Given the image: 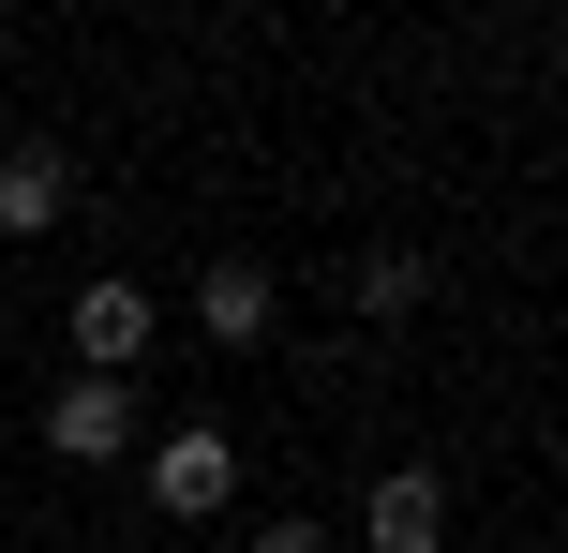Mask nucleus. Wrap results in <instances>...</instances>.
Returning a JSON list of instances; mask_svg holds the SVG:
<instances>
[{"instance_id": "nucleus-1", "label": "nucleus", "mask_w": 568, "mask_h": 553, "mask_svg": "<svg viewBox=\"0 0 568 553\" xmlns=\"http://www.w3.org/2000/svg\"><path fill=\"white\" fill-rule=\"evenodd\" d=\"M150 494H165L180 524H210V509L240 494V449H225V434H210V419H195V434H165V449H150Z\"/></svg>"}, {"instance_id": "nucleus-2", "label": "nucleus", "mask_w": 568, "mask_h": 553, "mask_svg": "<svg viewBox=\"0 0 568 553\" xmlns=\"http://www.w3.org/2000/svg\"><path fill=\"white\" fill-rule=\"evenodd\" d=\"M75 359L135 389V359H150V299H135V285H90V299H75Z\"/></svg>"}, {"instance_id": "nucleus-3", "label": "nucleus", "mask_w": 568, "mask_h": 553, "mask_svg": "<svg viewBox=\"0 0 568 553\" xmlns=\"http://www.w3.org/2000/svg\"><path fill=\"white\" fill-rule=\"evenodd\" d=\"M120 404H135L120 375H75V389L45 404V449H60V464H105V449H120Z\"/></svg>"}, {"instance_id": "nucleus-4", "label": "nucleus", "mask_w": 568, "mask_h": 553, "mask_svg": "<svg viewBox=\"0 0 568 553\" xmlns=\"http://www.w3.org/2000/svg\"><path fill=\"white\" fill-rule=\"evenodd\" d=\"M60 195H75V165H60L45 135H30V150H0V225H16V239H30V225H60Z\"/></svg>"}, {"instance_id": "nucleus-5", "label": "nucleus", "mask_w": 568, "mask_h": 553, "mask_svg": "<svg viewBox=\"0 0 568 553\" xmlns=\"http://www.w3.org/2000/svg\"><path fill=\"white\" fill-rule=\"evenodd\" d=\"M434 539H449V494H434L419 464H404V479H374V553H434Z\"/></svg>"}, {"instance_id": "nucleus-6", "label": "nucleus", "mask_w": 568, "mask_h": 553, "mask_svg": "<svg viewBox=\"0 0 568 553\" xmlns=\"http://www.w3.org/2000/svg\"><path fill=\"white\" fill-rule=\"evenodd\" d=\"M195 315H210V345H270V269H210V285H195Z\"/></svg>"}, {"instance_id": "nucleus-7", "label": "nucleus", "mask_w": 568, "mask_h": 553, "mask_svg": "<svg viewBox=\"0 0 568 553\" xmlns=\"http://www.w3.org/2000/svg\"><path fill=\"white\" fill-rule=\"evenodd\" d=\"M240 553H329V539H314V524H255V539H240Z\"/></svg>"}]
</instances>
